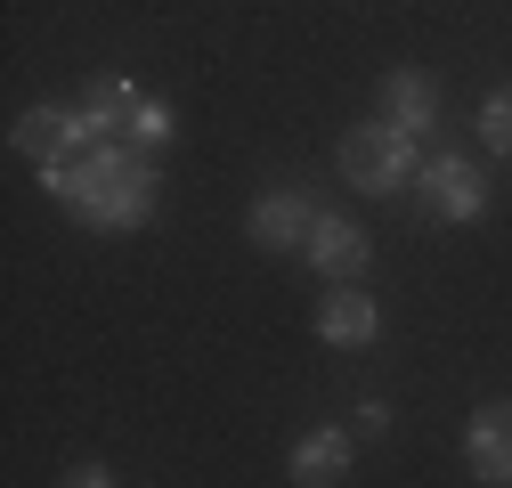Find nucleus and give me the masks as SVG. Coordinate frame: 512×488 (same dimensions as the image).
<instances>
[{"label": "nucleus", "mask_w": 512, "mask_h": 488, "mask_svg": "<svg viewBox=\"0 0 512 488\" xmlns=\"http://www.w3.org/2000/svg\"><path fill=\"white\" fill-rule=\"evenodd\" d=\"M41 171V196L74 204L98 236H131L155 220V147H139L131 131L122 139H98L82 155H57V163H33Z\"/></svg>", "instance_id": "1"}, {"label": "nucleus", "mask_w": 512, "mask_h": 488, "mask_svg": "<svg viewBox=\"0 0 512 488\" xmlns=\"http://www.w3.org/2000/svg\"><path fill=\"white\" fill-rule=\"evenodd\" d=\"M423 171V139H407L399 122H358V131H342V179L358 196H399L407 179Z\"/></svg>", "instance_id": "2"}, {"label": "nucleus", "mask_w": 512, "mask_h": 488, "mask_svg": "<svg viewBox=\"0 0 512 488\" xmlns=\"http://www.w3.org/2000/svg\"><path fill=\"white\" fill-rule=\"evenodd\" d=\"M423 204H431V220H447V228H472L480 212H488V171L472 163V155H423Z\"/></svg>", "instance_id": "3"}, {"label": "nucleus", "mask_w": 512, "mask_h": 488, "mask_svg": "<svg viewBox=\"0 0 512 488\" xmlns=\"http://www.w3.org/2000/svg\"><path fill=\"white\" fill-rule=\"evenodd\" d=\"M244 228H252L261 253H301L309 228H317V204H309L301 188H261V196H252V212H244Z\"/></svg>", "instance_id": "4"}, {"label": "nucleus", "mask_w": 512, "mask_h": 488, "mask_svg": "<svg viewBox=\"0 0 512 488\" xmlns=\"http://www.w3.org/2000/svg\"><path fill=\"white\" fill-rule=\"evenodd\" d=\"M9 147L25 163H57V155H82L90 147V122H82V106H25L17 131H9Z\"/></svg>", "instance_id": "5"}, {"label": "nucleus", "mask_w": 512, "mask_h": 488, "mask_svg": "<svg viewBox=\"0 0 512 488\" xmlns=\"http://www.w3.org/2000/svg\"><path fill=\"white\" fill-rule=\"evenodd\" d=\"M382 334V301L358 293L350 277H334V293L317 301V342H334V350H366Z\"/></svg>", "instance_id": "6"}, {"label": "nucleus", "mask_w": 512, "mask_h": 488, "mask_svg": "<svg viewBox=\"0 0 512 488\" xmlns=\"http://www.w3.org/2000/svg\"><path fill=\"white\" fill-rule=\"evenodd\" d=\"M382 122H399L407 139H439V82L423 66H399V74H382Z\"/></svg>", "instance_id": "7"}, {"label": "nucleus", "mask_w": 512, "mask_h": 488, "mask_svg": "<svg viewBox=\"0 0 512 488\" xmlns=\"http://www.w3.org/2000/svg\"><path fill=\"white\" fill-rule=\"evenodd\" d=\"M309 269L317 277H358L366 261H374V244H366V228L358 220H342V212H317V228H309Z\"/></svg>", "instance_id": "8"}, {"label": "nucleus", "mask_w": 512, "mask_h": 488, "mask_svg": "<svg viewBox=\"0 0 512 488\" xmlns=\"http://www.w3.org/2000/svg\"><path fill=\"white\" fill-rule=\"evenodd\" d=\"M464 464H472V480H512V399H488L480 415H472V432H464Z\"/></svg>", "instance_id": "9"}, {"label": "nucleus", "mask_w": 512, "mask_h": 488, "mask_svg": "<svg viewBox=\"0 0 512 488\" xmlns=\"http://www.w3.org/2000/svg\"><path fill=\"white\" fill-rule=\"evenodd\" d=\"M350 432H334V423H317V432H301L293 440V456H285V472L301 480V488H334V480H350Z\"/></svg>", "instance_id": "10"}, {"label": "nucleus", "mask_w": 512, "mask_h": 488, "mask_svg": "<svg viewBox=\"0 0 512 488\" xmlns=\"http://www.w3.org/2000/svg\"><path fill=\"white\" fill-rule=\"evenodd\" d=\"M480 147L512 155V90H488V98H480Z\"/></svg>", "instance_id": "11"}, {"label": "nucleus", "mask_w": 512, "mask_h": 488, "mask_svg": "<svg viewBox=\"0 0 512 488\" xmlns=\"http://www.w3.org/2000/svg\"><path fill=\"white\" fill-rule=\"evenodd\" d=\"M122 131H131L139 147H163V139H171V106H163V98H139V106H131V122H122Z\"/></svg>", "instance_id": "12"}, {"label": "nucleus", "mask_w": 512, "mask_h": 488, "mask_svg": "<svg viewBox=\"0 0 512 488\" xmlns=\"http://www.w3.org/2000/svg\"><path fill=\"white\" fill-rule=\"evenodd\" d=\"M358 432H374V440L391 432V399H358Z\"/></svg>", "instance_id": "13"}, {"label": "nucleus", "mask_w": 512, "mask_h": 488, "mask_svg": "<svg viewBox=\"0 0 512 488\" xmlns=\"http://www.w3.org/2000/svg\"><path fill=\"white\" fill-rule=\"evenodd\" d=\"M106 480H114V472H106L98 456H82V464H66V488H106Z\"/></svg>", "instance_id": "14"}]
</instances>
